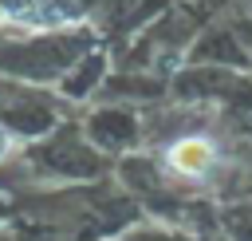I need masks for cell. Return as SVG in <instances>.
<instances>
[{
	"label": "cell",
	"instance_id": "obj_2",
	"mask_svg": "<svg viewBox=\"0 0 252 241\" xmlns=\"http://www.w3.org/2000/svg\"><path fill=\"white\" fill-rule=\"evenodd\" d=\"M12 150H16V138H12V134H8L4 126H0V158H8Z\"/></svg>",
	"mask_w": 252,
	"mask_h": 241
},
{
	"label": "cell",
	"instance_id": "obj_1",
	"mask_svg": "<svg viewBox=\"0 0 252 241\" xmlns=\"http://www.w3.org/2000/svg\"><path fill=\"white\" fill-rule=\"evenodd\" d=\"M213 162H217V146L205 134H185L165 150V166L177 178H205L213 170Z\"/></svg>",
	"mask_w": 252,
	"mask_h": 241
}]
</instances>
